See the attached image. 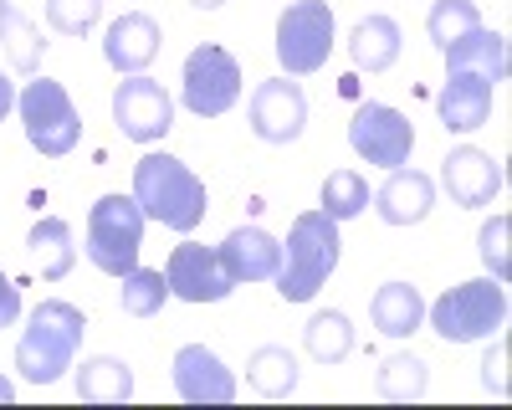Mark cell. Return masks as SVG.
<instances>
[{
    "mask_svg": "<svg viewBox=\"0 0 512 410\" xmlns=\"http://www.w3.org/2000/svg\"><path fill=\"white\" fill-rule=\"evenodd\" d=\"M441 185L456 205H466V211H477V205H492L497 190H502V164L487 154V149H472L461 144L441 159Z\"/></svg>",
    "mask_w": 512,
    "mask_h": 410,
    "instance_id": "cell-14",
    "label": "cell"
},
{
    "mask_svg": "<svg viewBox=\"0 0 512 410\" xmlns=\"http://www.w3.org/2000/svg\"><path fill=\"white\" fill-rule=\"evenodd\" d=\"M0 47H6L11 67L36 77L41 72V52H47V36H41V26L16 6V0H0Z\"/></svg>",
    "mask_w": 512,
    "mask_h": 410,
    "instance_id": "cell-22",
    "label": "cell"
},
{
    "mask_svg": "<svg viewBox=\"0 0 512 410\" xmlns=\"http://www.w3.org/2000/svg\"><path fill=\"white\" fill-rule=\"evenodd\" d=\"M21 318V293H16V282L0 272V328H11Z\"/></svg>",
    "mask_w": 512,
    "mask_h": 410,
    "instance_id": "cell-34",
    "label": "cell"
},
{
    "mask_svg": "<svg viewBox=\"0 0 512 410\" xmlns=\"http://www.w3.org/2000/svg\"><path fill=\"white\" fill-rule=\"evenodd\" d=\"M349 144L359 159L379 164V170H400V164H410V149H415V129L410 118L390 103H364L349 123Z\"/></svg>",
    "mask_w": 512,
    "mask_h": 410,
    "instance_id": "cell-10",
    "label": "cell"
},
{
    "mask_svg": "<svg viewBox=\"0 0 512 410\" xmlns=\"http://www.w3.org/2000/svg\"><path fill=\"white\" fill-rule=\"evenodd\" d=\"M190 6H200V11H221L226 0H190Z\"/></svg>",
    "mask_w": 512,
    "mask_h": 410,
    "instance_id": "cell-36",
    "label": "cell"
},
{
    "mask_svg": "<svg viewBox=\"0 0 512 410\" xmlns=\"http://www.w3.org/2000/svg\"><path fill=\"white\" fill-rule=\"evenodd\" d=\"M128 395H134V369H128L123 359H88L77 369V400L88 405H123Z\"/></svg>",
    "mask_w": 512,
    "mask_h": 410,
    "instance_id": "cell-24",
    "label": "cell"
},
{
    "mask_svg": "<svg viewBox=\"0 0 512 410\" xmlns=\"http://www.w3.org/2000/svg\"><path fill=\"white\" fill-rule=\"evenodd\" d=\"M26 246H31V262H36V272L47 277V282L67 277V272H72V262H77V246H72V226H67L62 216H47V221H36V226H31V236H26Z\"/></svg>",
    "mask_w": 512,
    "mask_h": 410,
    "instance_id": "cell-23",
    "label": "cell"
},
{
    "mask_svg": "<svg viewBox=\"0 0 512 410\" xmlns=\"http://www.w3.org/2000/svg\"><path fill=\"white\" fill-rule=\"evenodd\" d=\"M492 82L487 77H472V72H446V88L436 98V113L451 134H472L492 118Z\"/></svg>",
    "mask_w": 512,
    "mask_h": 410,
    "instance_id": "cell-18",
    "label": "cell"
},
{
    "mask_svg": "<svg viewBox=\"0 0 512 410\" xmlns=\"http://www.w3.org/2000/svg\"><path fill=\"white\" fill-rule=\"evenodd\" d=\"M88 262L108 277H123L139 267L144 252V211L134 195H103L88 211Z\"/></svg>",
    "mask_w": 512,
    "mask_h": 410,
    "instance_id": "cell-5",
    "label": "cell"
},
{
    "mask_svg": "<svg viewBox=\"0 0 512 410\" xmlns=\"http://www.w3.org/2000/svg\"><path fill=\"white\" fill-rule=\"evenodd\" d=\"M16 108V88H11V77L0 72V123H6V113Z\"/></svg>",
    "mask_w": 512,
    "mask_h": 410,
    "instance_id": "cell-35",
    "label": "cell"
},
{
    "mask_svg": "<svg viewBox=\"0 0 512 410\" xmlns=\"http://www.w3.org/2000/svg\"><path fill=\"white\" fill-rule=\"evenodd\" d=\"M374 385H379L384 400H420L425 395V364L415 354H390V359L379 364Z\"/></svg>",
    "mask_w": 512,
    "mask_h": 410,
    "instance_id": "cell-30",
    "label": "cell"
},
{
    "mask_svg": "<svg viewBox=\"0 0 512 410\" xmlns=\"http://www.w3.org/2000/svg\"><path fill=\"white\" fill-rule=\"evenodd\" d=\"M159 41H164V31H159V21L149 11H123L108 26V36H103V57H108L113 72L134 77V72H144L159 57Z\"/></svg>",
    "mask_w": 512,
    "mask_h": 410,
    "instance_id": "cell-15",
    "label": "cell"
},
{
    "mask_svg": "<svg viewBox=\"0 0 512 410\" xmlns=\"http://www.w3.org/2000/svg\"><path fill=\"white\" fill-rule=\"evenodd\" d=\"M216 252H221V262H226V272L236 282H267V277H277L282 241L272 231H262V226H236Z\"/></svg>",
    "mask_w": 512,
    "mask_h": 410,
    "instance_id": "cell-17",
    "label": "cell"
},
{
    "mask_svg": "<svg viewBox=\"0 0 512 410\" xmlns=\"http://www.w3.org/2000/svg\"><path fill=\"white\" fill-rule=\"evenodd\" d=\"M164 282H169V298H185V303H221L236 287L221 252L216 246H200V241H180L175 252H169Z\"/></svg>",
    "mask_w": 512,
    "mask_h": 410,
    "instance_id": "cell-11",
    "label": "cell"
},
{
    "mask_svg": "<svg viewBox=\"0 0 512 410\" xmlns=\"http://www.w3.org/2000/svg\"><path fill=\"white\" fill-rule=\"evenodd\" d=\"M369 211V180L359 170H333L323 180V216L333 221H354Z\"/></svg>",
    "mask_w": 512,
    "mask_h": 410,
    "instance_id": "cell-28",
    "label": "cell"
},
{
    "mask_svg": "<svg viewBox=\"0 0 512 410\" xmlns=\"http://www.w3.org/2000/svg\"><path fill=\"white\" fill-rule=\"evenodd\" d=\"M103 16V0H47V26L62 36H88Z\"/></svg>",
    "mask_w": 512,
    "mask_h": 410,
    "instance_id": "cell-31",
    "label": "cell"
},
{
    "mask_svg": "<svg viewBox=\"0 0 512 410\" xmlns=\"http://www.w3.org/2000/svg\"><path fill=\"white\" fill-rule=\"evenodd\" d=\"M349 57L359 72H390L400 62V26L390 16H364L349 31Z\"/></svg>",
    "mask_w": 512,
    "mask_h": 410,
    "instance_id": "cell-21",
    "label": "cell"
},
{
    "mask_svg": "<svg viewBox=\"0 0 512 410\" xmlns=\"http://www.w3.org/2000/svg\"><path fill=\"white\" fill-rule=\"evenodd\" d=\"M16 108H21L26 139H31L36 154L62 159V154L77 149V139H82V118H77V108H72V98H67L62 82H52V77H31L26 88H21V98H16Z\"/></svg>",
    "mask_w": 512,
    "mask_h": 410,
    "instance_id": "cell-6",
    "label": "cell"
},
{
    "mask_svg": "<svg viewBox=\"0 0 512 410\" xmlns=\"http://www.w3.org/2000/svg\"><path fill=\"white\" fill-rule=\"evenodd\" d=\"M303 344H308V354L318 364H344L354 354V323H349V313H338V308L313 313L308 328H303Z\"/></svg>",
    "mask_w": 512,
    "mask_h": 410,
    "instance_id": "cell-25",
    "label": "cell"
},
{
    "mask_svg": "<svg viewBox=\"0 0 512 410\" xmlns=\"http://www.w3.org/2000/svg\"><path fill=\"white\" fill-rule=\"evenodd\" d=\"M246 380H251V390H262V395H292V385H297V359H292V349L287 344H262L251 359H246Z\"/></svg>",
    "mask_w": 512,
    "mask_h": 410,
    "instance_id": "cell-26",
    "label": "cell"
},
{
    "mask_svg": "<svg viewBox=\"0 0 512 410\" xmlns=\"http://www.w3.org/2000/svg\"><path fill=\"white\" fill-rule=\"evenodd\" d=\"M482 26V11H477V0H436L431 16H425V31H431V41L446 52L451 41H461L466 31H477Z\"/></svg>",
    "mask_w": 512,
    "mask_h": 410,
    "instance_id": "cell-29",
    "label": "cell"
},
{
    "mask_svg": "<svg viewBox=\"0 0 512 410\" xmlns=\"http://www.w3.org/2000/svg\"><path fill=\"white\" fill-rule=\"evenodd\" d=\"M82 334H88V318H82V308L62 303V298H47V303H36L31 323H26V334L16 344V369H21V380L26 385H52L62 380L77 349H82Z\"/></svg>",
    "mask_w": 512,
    "mask_h": 410,
    "instance_id": "cell-2",
    "label": "cell"
},
{
    "mask_svg": "<svg viewBox=\"0 0 512 410\" xmlns=\"http://www.w3.org/2000/svg\"><path fill=\"white\" fill-rule=\"evenodd\" d=\"M180 93H185V108L195 118H221L236 108L241 98V62L216 47V41H205V47H195L185 57V82H180Z\"/></svg>",
    "mask_w": 512,
    "mask_h": 410,
    "instance_id": "cell-8",
    "label": "cell"
},
{
    "mask_svg": "<svg viewBox=\"0 0 512 410\" xmlns=\"http://www.w3.org/2000/svg\"><path fill=\"white\" fill-rule=\"evenodd\" d=\"M507 236H512V221H507V216H492V221L482 226V262H487V272H492L497 282H507V272H512V262H507Z\"/></svg>",
    "mask_w": 512,
    "mask_h": 410,
    "instance_id": "cell-32",
    "label": "cell"
},
{
    "mask_svg": "<svg viewBox=\"0 0 512 410\" xmlns=\"http://www.w3.org/2000/svg\"><path fill=\"white\" fill-rule=\"evenodd\" d=\"M134 200H139L144 221H159L185 236L205 221V205H210L205 180L175 154H144L134 164Z\"/></svg>",
    "mask_w": 512,
    "mask_h": 410,
    "instance_id": "cell-1",
    "label": "cell"
},
{
    "mask_svg": "<svg viewBox=\"0 0 512 410\" xmlns=\"http://www.w3.org/2000/svg\"><path fill=\"white\" fill-rule=\"evenodd\" d=\"M333 52V11L328 0H292L277 21V62L287 77H313Z\"/></svg>",
    "mask_w": 512,
    "mask_h": 410,
    "instance_id": "cell-7",
    "label": "cell"
},
{
    "mask_svg": "<svg viewBox=\"0 0 512 410\" xmlns=\"http://www.w3.org/2000/svg\"><path fill=\"white\" fill-rule=\"evenodd\" d=\"M169 375H175L180 400H190V405H231L236 400V375L226 369V359L205 344H185L175 354Z\"/></svg>",
    "mask_w": 512,
    "mask_h": 410,
    "instance_id": "cell-13",
    "label": "cell"
},
{
    "mask_svg": "<svg viewBox=\"0 0 512 410\" xmlns=\"http://www.w3.org/2000/svg\"><path fill=\"white\" fill-rule=\"evenodd\" d=\"M507 323V287L497 277H472L456 282L451 293L436 298L431 308V328L446 344H472V339H492Z\"/></svg>",
    "mask_w": 512,
    "mask_h": 410,
    "instance_id": "cell-4",
    "label": "cell"
},
{
    "mask_svg": "<svg viewBox=\"0 0 512 410\" xmlns=\"http://www.w3.org/2000/svg\"><path fill=\"white\" fill-rule=\"evenodd\" d=\"M246 113H251V134L262 144H292V139H303V129H308V98L287 77L262 82V88L251 93Z\"/></svg>",
    "mask_w": 512,
    "mask_h": 410,
    "instance_id": "cell-12",
    "label": "cell"
},
{
    "mask_svg": "<svg viewBox=\"0 0 512 410\" xmlns=\"http://www.w3.org/2000/svg\"><path fill=\"white\" fill-rule=\"evenodd\" d=\"M431 205H436V185L431 175H420V170H390V180H384L374 190V211L384 226H415L431 216Z\"/></svg>",
    "mask_w": 512,
    "mask_h": 410,
    "instance_id": "cell-16",
    "label": "cell"
},
{
    "mask_svg": "<svg viewBox=\"0 0 512 410\" xmlns=\"http://www.w3.org/2000/svg\"><path fill=\"white\" fill-rule=\"evenodd\" d=\"M502 369H507V344H492V349H487V359H482V385H487V390H497V395H507Z\"/></svg>",
    "mask_w": 512,
    "mask_h": 410,
    "instance_id": "cell-33",
    "label": "cell"
},
{
    "mask_svg": "<svg viewBox=\"0 0 512 410\" xmlns=\"http://www.w3.org/2000/svg\"><path fill=\"white\" fill-rule=\"evenodd\" d=\"M118 282H123V287H118V308H123L128 318H154V313L164 308V298H169L164 272H149V267L123 272Z\"/></svg>",
    "mask_w": 512,
    "mask_h": 410,
    "instance_id": "cell-27",
    "label": "cell"
},
{
    "mask_svg": "<svg viewBox=\"0 0 512 410\" xmlns=\"http://www.w3.org/2000/svg\"><path fill=\"white\" fill-rule=\"evenodd\" d=\"M113 123L123 129V139L154 144L175 129V98L164 93V82L134 72V77H123L118 93H113Z\"/></svg>",
    "mask_w": 512,
    "mask_h": 410,
    "instance_id": "cell-9",
    "label": "cell"
},
{
    "mask_svg": "<svg viewBox=\"0 0 512 410\" xmlns=\"http://www.w3.org/2000/svg\"><path fill=\"white\" fill-rule=\"evenodd\" d=\"M11 395H16V390H11V380H6V375H0V405H6Z\"/></svg>",
    "mask_w": 512,
    "mask_h": 410,
    "instance_id": "cell-37",
    "label": "cell"
},
{
    "mask_svg": "<svg viewBox=\"0 0 512 410\" xmlns=\"http://www.w3.org/2000/svg\"><path fill=\"white\" fill-rule=\"evenodd\" d=\"M369 318L379 334H390V339H410L415 328L425 323V298H420V287L410 282H384L374 303H369Z\"/></svg>",
    "mask_w": 512,
    "mask_h": 410,
    "instance_id": "cell-20",
    "label": "cell"
},
{
    "mask_svg": "<svg viewBox=\"0 0 512 410\" xmlns=\"http://www.w3.org/2000/svg\"><path fill=\"white\" fill-rule=\"evenodd\" d=\"M446 72H472V77H487L492 88L507 77V36L502 31H466L461 41H451L446 47Z\"/></svg>",
    "mask_w": 512,
    "mask_h": 410,
    "instance_id": "cell-19",
    "label": "cell"
},
{
    "mask_svg": "<svg viewBox=\"0 0 512 410\" xmlns=\"http://www.w3.org/2000/svg\"><path fill=\"white\" fill-rule=\"evenodd\" d=\"M338 221L323 216V211H303L287 231V246H282V262H277V293L287 303H308L318 287L333 277L338 267Z\"/></svg>",
    "mask_w": 512,
    "mask_h": 410,
    "instance_id": "cell-3",
    "label": "cell"
}]
</instances>
